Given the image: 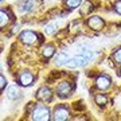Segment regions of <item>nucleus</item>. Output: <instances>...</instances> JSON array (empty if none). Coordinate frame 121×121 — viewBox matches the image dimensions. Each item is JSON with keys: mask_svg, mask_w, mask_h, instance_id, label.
I'll return each instance as SVG.
<instances>
[{"mask_svg": "<svg viewBox=\"0 0 121 121\" xmlns=\"http://www.w3.org/2000/svg\"><path fill=\"white\" fill-rule=\"evenodd\" d=\"M113 59H114V62H116L117 65H121V47L117 48L116 51H114V54H113Z\"/></svg>", "mask_w": 121, "mask_h": 121, "instance_id": "18", "label": "nucleus"}, {"mask_svg": "<svg viewBox=\"0 0 121 121\" xmlns=\"http://www.w3.org/2000/svg\"><path fill=\"white\" fill-rule=\"evenodd\" d=\"M35 81V77L34 74L30 73V71H22V73L19 74V77H17V82L19 85H22V86L27 87V86H31Z\"/></svg>", "mask_w": 121, "mask_h": 121, "instance_id": "7", "label": "nucleus"}, {"mask_svg": "<svg viewBox=\"0 0 121 121\" xmlns=\"http://www.w3.org/2000/svg\"><path fill=\"white\" fill-rule=\"evenodd\" d=\"M91 58H93V51L85 50V51H82L79 55L69 58V60L66 62V66H67V69H70V70L79 69V67L86 66L87 63H89V60H91Z\"/></svg>", "mask_w": 121, "mask_h": 121, "instance_id": "1", "label": "nucleus"}, {"mask_svg": "<svg viewBox=\"0 0 121 121\" xmlns=\"http://www.w3.org/2000/svg\"><path fill=\"white\" fill-rule=\"evenodd\" d=\"M114 11H116L118 15H121V0H117L116 4H114Z\"/></svg>", "mask_w": 121, "mask_h": 121, "instance_id": "21", "label": "nucleus"}, {"mask_svg": "<svg viewBox=\"0 0 121 121\" xmlns=\"http://www.w3.org/2000/svg\"><path fill=\"white\" fill-rule=\"evenodd\" d=\"M81 9H79V12L81 15H87L89 12H91V9H93V4H91L90 1H85L82 5H79Z\"/></svg>", "mask_w": 121, "mask_h": 121, "instance_id": "15", "label": "nucleus"}, {"mask_svg": "<svg viewBox=\"0 0 121 121\" xmlns=\"http://www.w3.org/2000/svg\"><path fill=\"white\" fill-rule=\"evenodd\" d=\"M69 58H70V56H69L67 52H65V51L59 52V54H56L55 59H54V65H55L56 67H60V66L66 65V62L69 60Z\"/></svg>", "mask_w": 121, "mask_h": 121, "instance_id": "10", "label": "nucleus"}, {"mask_svg": "<svg viewBox=\"0 0 121 121\" xmlns=\"http://www.w3.org/2000/svg\"><path fill=\"white\" fill-rule=\"evenodd\" d=\"M94 102L99 106H105L108 104V97L105 94H95L94 95Z\"/></svg>", "mask_w": 121, "mask_h": 121, "instance_id": "14", "label": "nucleus"}, {"mask_svg": "<svg viewBox=\"0 0 121 121\" xmlns=\"http://www.w3.org/2000/svg\"><path fill=\"white\" fill-rule=\"evenodd\" d=\"M54 54H55V47H54L52 44H46V46L42 47V55H43V58L48 59V58H51Z\"/></svg>", "mask_w": 121, "mask_h": 121, "instance_id": "12", "label": "nucleus"}, {"mask_svg": "<svg viewBox=\"0 0 121 121\" xmlns=\"http://www.w3.org/2000/svg\"><path fill=\"white\" fill-rule=\"evenodd\" d=\"M32 5H34V3H32V1H26V3L20 7V12H28Z\"/></svg>", "mask_w": 121, "mask_h": 121, "instance_id": "19", "label": "nucleus"}, {"mask_svg": "<svg viewBox=\"0 0 121 121\" xmlns=\"http://www.w3.org/2000/svg\"><path fill=\"white\" fill-rule=\"evenodd\" d=\"M69 117H70V110L66 105L55 106L51 114V118L54 121H65V120H69Z\"/></svg>", "mask_w": 121, "mask_h": 121, "instance_id": "3", "label": "nucleus"}, {"mask_svg": "<svg viewBox=\"0 0 121 121\" xmlns=\"http://www.w3.org/2000/svg\"><path fill=\"white\" fill-rule=\"evenodd\" d=\"M31 116H32V120L48 121L51 118V112H50V109H48L47 106H44V105H38V106L32 110Z\"/></svg>", "mask_w": 121, "mask_h": 121, "instance_id": "2", "label": "nucleus"}, {"mask_svg": "<svg viewBox=\"0 0 121 121\" xmlns=\"http://www.w3.org/2000/svg\"><path fill=\"white\" fill-rule=\"evenodd\" d=\"M5 86H7V79L0 74V90H1V89H4Z\"/></svg>", "mask_w": 121, "mask_h": 121, "instance_id": "20", "label": "nucleus"}, {"mask_svg": "<svg viewBox=\"0 0 121 121\" xmlns=\"http://www.w3.org/2000/svg\"><path fill=\"white\" fill-rule=\"evenodd\" d=\"M71 91H73V86H71V82H69V81H62L56 86V94L59 98H67L71 94Z\"/></svg>", "mask_w": 121, "mask_h": 121, "instance_id": "5", "label": "nucleus"}, {"mask_svg": "<svg viewBox=\"0 0 121 121\" xmlns=\"http://www.w3.org/2000/svg\"><path fill=\"white\" fill-rule=\"evenodd\" d=\"M87 26L90 27L93 31H99V30L104 28L105 22H104V19H102L101 16L94 15V16H90L89 19H87Z\"/></svg>", "mask_w": 121, "mask_h": 121, "instance_id": "9", "label": "nucleus"}, {"mask_svg": "<svg viewBox=\"0 0 121 121\" xmlns=\"http://www.w3.org/2000/svg\"><path fill=\"white\" fill-rule=\"evenodd\" d=\"M65 3H66V5H67L69 8L74 9V8H78L79 5L82 4V0H66Z\"/></svg>", "mask_w": 121, "mask_h": 121, "instance_id": "16", "label": "nucleus"}, {"mask_svg": "<svg viewBox=\"0 0 121 121\" xmlns=\"http://www.w3.org/2000/svg\"><path fill=\"white\" fill-rule=\"evenodd\" d=\"M35 97H36L39 101H42V102H50L51 98H52V91H51L50 87L42 86V87H39V89H38Z\"/></svg>", "mask_w": 121, "mask_h": 121, "instance_id": "6", "label": "nucleus"}, {"mask_svg": "<svg viewBox=\"0 0 121 121\" xmlns=\"http://www.w3.org/2000/svg\"><path fill=\"white\" fill-rule=\"evenodd\" d=\"M9 23V15L5 9H0V28L5 27Z\"/></svg>", "mask_w": 121, "mask_h": 121, "instance_id": "13", "label": "nucleus"}, {"mask_svg": "<svg viewBox=\"0 0 121 121\" xmlns=\"http://www.w3.org/2000/svg\"><path fill=\"white\" fill-rule=\"evenodd\" d=\"M110 85H112V79L105 74H101L95 78V87L98 90H108Z\"/></svg>", "mask_w": 121, "mask_h": 121, "instance_id": "8", "label": "nucleus"}, {"mask_svg": "<svg viewBox=\"0 0 121 121\" xmlns=\"http://www.w3.org/2000/svg\"><path fill=\"white\" fill-rule=\"evenodd\" d=\"M56 28H58V27H56L55 23H48V24H46V27H44V32L47 35H52L56 31Z\"/></svg>", "mask_w": 121, "mask_h": 121, "instance_id": "17", "label": "nucleus"}, {"mask_svg": "<svg viewBox=\"0 0 121 121\" xmlns=\"http://www.w3.org/2000/svg\"><path fill=\"white\" fill-rule=\"evenodd\" d=\"M0 1H3V0H0Z\"/></svg>", "mask_w": 121, "mask_h": 121, "instance_id": "22", "label": "nucleus"}, {"mask_svg": "<svg viewBox=\"0 0 121 121\" xmlns=\"http://www.w3.org/2000/svg\"><path fill=\"white\" fill-rule=\"evenodd\" d=\"M7 94H8L9 98H12V99H16L20 97V89L16 86V85H9L8 89H7Z\"/></svg>", "mask_w": 121, "mask_h": 121, "instance_id": "11", "label": "nucleus"}, {"mask_svg": "<svg viewBox=\"0 0 121 121\" xmlns=\"http://www.w3.org/2000/svg\"><path fill=\"white\" fill-rule=\"evenodd\" d=\"M19 40L24 44H30L31 46V44H35L38 42V34L31 30H24L19 35Z\"/></svg>", "mask_w": 121, "mask_h": 121, "instance_id": "4", "label": "nucleus"}]
</instances>
